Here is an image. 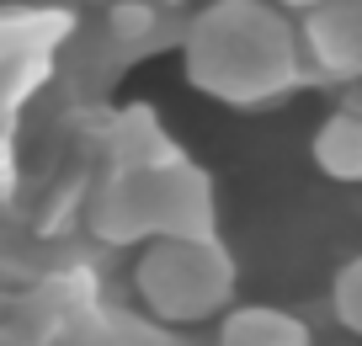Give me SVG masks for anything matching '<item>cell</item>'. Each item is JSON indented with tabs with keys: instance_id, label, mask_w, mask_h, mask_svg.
Segmentation results:
<instances>
[{
	"instance_id": "6da1fadb",
	"label": "cell",
	"mask_w": 362,
	"mask_h": 346,
	"mask_svg": "<svg viewBox=\"0 0 362 346\" xmlns=\"http://www.w3.org/2000/svg\"><path fill=\"white\" fill-rule=\"evenodd\" d=\"M187 80L229 107H261L298 86V33L267 0H214L187 27Z\"/></svg>"
},
{
	"instance_id": "7a4b0ae2",
	"label": "cell",
	"mask_w": 362,
	"mask_h": 346,
	"mask_svg": "<svg viewBox=\"0 0 362 346\" xmlns=\"http://www.w3.org/2000/svg\"><path fill=\"white\" fill-rule=\"evenodd\" d=\"M90 229L107 246H134L160 235H214V197L197 166L165 149L155 160H128L102 187L90 208Z\"/></svg>"
},
{
	"instance_id": "3957f363",
	"label": "cell",
	"mask_w": 362,
	"mask_h": 346,
	"mask_svg": "<svg viewBox=\"0 0 362 346\" xmlns=\"http://www.w3.org/2000/svg\"><path fill=\"white\" fill-rule=\"evenodd\" d=\"M134 288L155 320L170 325L214 320L235 299V256L214 235H160L139 250Z\"/></svg>"
},
{
	"instance_id": "277c9868",
	"label": "cell",
	"mask_w": 362,
	"mask_h": 346,
	"mask_svg": "<svg viewBox=\"0 0 362 346\" xmlns=\"http://www.w3.org/2000/svg\"><path fill=\"white\" fill-rule=\"evenodd\" d=\"M298 48L325 75L357 80L362 75V0H315V6H304Z\"/></svg>"
},
{
	"instance_id": "5b68a950",
	"label": "cell",
	"mask_w": 362,
	"mask_h": 346,
	"mask_svg": "<svg viewBox=\"0 0 362 346\" xmlns=\"http://www.w3.org/2000/svg\"><path fill=\"white\" fill-rule=\"evenodd\" d=\"M218 346H315V335L288 309L245 304V309H224V320H218Z\"/></svg>"
},
{
	"instance_id": "8992f818",
	"label": "cell",
	"mask_w": 362,
	"mask_h": 346,
	"mask_svg": "<svg viewBox=\"0 0 362 346\" xmlns=\"http://www.w3.org/2000/svg\"><path fill=\"white\" fill-rule=\"evenodd\" d=\"M315 166L330 181H362V112L341 107L315 134Z\"/></svg>"
},
{
	"instance_id": "52a82bcc",
	"label": "cell",
	"mask_w": 362,
	"mask_h": 346,
	"mask_svg": "<svg viewBox=\"0 0 362 346\" xmlns=\"http://www.w3.org/2000/svg\"><path fill=\"white\" fill-rule=\"evenodd\" d=\"M330 309L351 335H362V256H351L330 282Z\"/></svg>"
},
{
	"instance_id": "ba28073f",
	"label": "cell",
	"mask_w": 362,
	"mask_h": 346,
	"mask_svg": "<svg viewBox=\"0 0 362 346\" xmlns=\"http://www.w3.org/2000/svg\"><path fill=\"white\" fill-rule=\"evenodd\" d=\"M283 6H315V0H283Z\"/></svg>"
}]
</instances>
